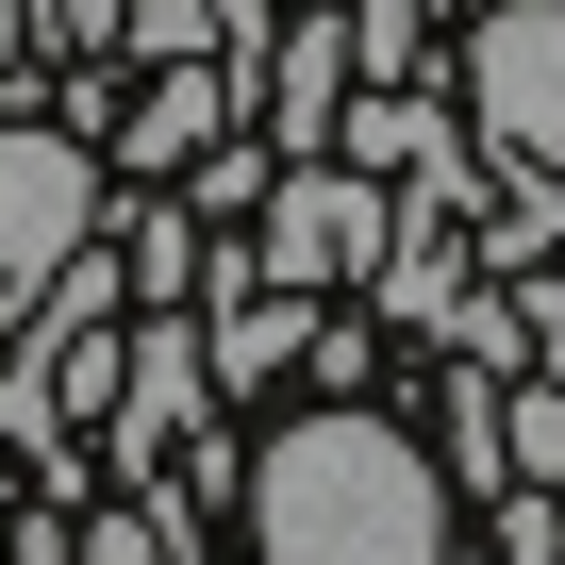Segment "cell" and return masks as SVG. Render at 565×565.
I'll return each mask as SVG.
<instances>
[{"mask_svg": "<svg viewBox=\"0 0 565 565\" xmlns=\"http://www.w3.org/2000/svg\"><path fill=\"white\" fill-rule=\"evenodd\" d=\"M266 565H449V482L416 466L399 416H282V449L249 466Z\"/></svg>", "mask_w": 565, "mask_h": 565, "instance_id": "1", "label": "cell"}, {"mask_svg": "<svg viewBox=\"0 0 565 565\" xmlns=\"http://www.w3.org/2000/svg\"><path fill=\"white\" fill-rule=\"evenodd\" d=\"M466 117L499 167L565 183V0H499V18H466Z\"/></svg>", "mask_w": 565, "mask_h": 565, "instance_id": "2", "label": "cell"}, {"mask_svg": "<svg viewBox=\"0 0 565 565\" xmlns=\"http://www.w3.org/2000/svg\"><path fill=\"white\" fill-rule=\"evenodd\" d=\"M84 233H100V150L84 134H0V282H51V266H84Z\"/></svg>", "mask_w": 565, "mask_h": 565, "instance_id": "3", "label": "cell"}, {"mask_svg": "<svg viewBox=\"0 0 565 565\" xmlns=\"http://www.w3.org/2000/svg\"><path fill=\"white\" fill-rule=\"evenodd\" d=\"M366 249H383L366 167H282V200H266V282H350Z\"/></svg>", "mask_w": 565, "mask_h": 565, "instance_id": "4", "label": "cell"}, {"mask_svg": "<svg viewBox=\"0 0 565 565\" xmlns=\"http://www.w3.org/2000/svg\"><path fill=\"white\" fill-rule=\"evenodd\" d=\"M200 399H216V383H200V317H183V300H150V317H134V366H117V433H134V466H150V449H183V433H200Z\"/></svg>", "mask_w": 565, "mask_h": 565, "instance_id": "5", "label": "cell"}, {"mask_svg": "<svg viewBox=\"0 0 565 565\" xmlns=\"http://www.w3.org/2000/svg\"><path fill=\"white\" fill-rule=\"evenodd\" d=\"M333 117H350V34L300 18V34H282V67H266V150H333Z\"/></svg>", "mask_w": 565, "mask_h": 565, "instance_id": "6", "label": "cell"}, {"mask_svg": "<svg viewBox=\"0 0 565 565\" xmlns=\"http://www.w3.org/2000/svg\"><path fill=\"white\" fill-rule=\"evenodd\" d=\"M216 117H233V84H216V67H167V84H150V134H134V150H150V167H183V150H216Z\"/></svg>", "mask_w": 565, "mask_h": 565, "instance_id": "7", "label": "cell"}, {"mask_svg": "<svg viewBox=\"0 0 565 565\" xmlns=\"http://www.w3.org/2000/svg\"><path fill=\"white\" fill-rule=\"evenodd\" d=\"M117 282H150V300H200V233H183V216H150V233H134V266H117Z\"/></svg>", "mask_w": 565, "mask_h": 565, "instance_id": "8", "label": "cell"}, {"mask_svg": "<svg viewBox=\"0 0 565 565\" xmlns=\"http://www.w3.org/2000/svg\"><path fill=\"white\" fill-rule=\"evenodd\" d=\"M266 200V150H200V216H249Z\"/></svg>", "mask_w": 565, "mask_h": 565, "instance_id": "9", "label": "cell"}, {"mask_svg": "<svg viewBox=\"0 0 565 565\" xmlns=\"http://www.w3.org/2000/svg\"><path fill=\"white\" fill-rule=\"evenodd\" d=\"M134 18H150V51H167V67H200V34H216V0H134Z\"/></svg>", "mask_w": 565, "mask_h": 565, "instance_id": "10", "label": "cell"}, {"mask_svg": "<svg viewBox=\"0 0 565 565\" xmlns=\"http://www.w3.org/2000/svg\"><path fill=\"white\" fill-rule=\"evenodd\" d=\"M84 565H150V515H100V532H84Z\"/></svg>", "mask_w": 565, "mask_h": 565, "instance_id": "11", "label": "cell"}]
</instances>
